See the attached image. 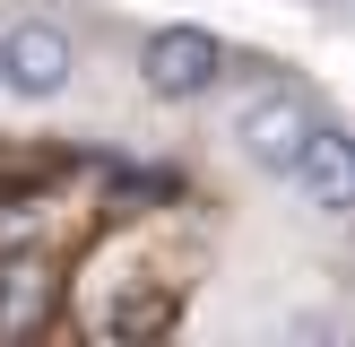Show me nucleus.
<instances>
[{"instance_id":"1","label":"nucleus","mask_w":355,"mask_h":347,"mask_svg":"<svg viewBox=\"0 0 355 347\" xmlns=\"http://www.w3.org/2000/svg\"><path fill=\"white\" fill-rule=\"evenodd\" d=\"M217 78H225V44L208 26H156L139 44V87L156 104H200Z\"/></svg>"},{"instance_id":"2","label":"nucleus","mask_w":355,"mask_h":347,"mask_svg":"<svg viewBox=\"0 0 355 347\" xmlns=\"http://www.w3.org/2000/svg\"><path fill=\"white\" fill-rule=\"evenodd\" d=\"M277 183H286L321 226H347V217H355V139L321 113V121H312V139L295 148V165L277 174Z\"/></svg>"},{"instance_id":"3","label":"nucleus","mask_w":355,"mask_h":347,"mask_svg":"<svg viewBox=\"0 0 355 347\" xmlns=\"http://www.w3.org/2000/svg\"><path fill=\"white\" fill-rule=\"evenodd\" d=\"M69 78H78V44H69V26H52V17H17V26H0V87H9V96L52 104Z\"/></svg>"},{"instance_id":"4","label":"nucleus","mask_w":355,"mask_h":347,"mask_svg":"<svg viewBox=\"0 0 355 347\" xmlns=\"http://www.w3.org/2000/svg\"><path fill=\"white\" fill-rule=\"evenodd\" d=\"M312 121H321V96H304V87H269V96L243 104L234 148L252 156L260 174H286V165H295V148L312 139Z\"/></svg>"},{"instance_id":"5","label":"nucleus","mask_w":355,"mask_h":347,"mask_svg":"<svg viewBox=\"0 0 355 347\" xmlns=\"http://www.w3.org/2000/svg\"><path fill=\"white\" fill-rule=\"evenodd\" d=\"M52 312V260L44 252H9L0 260V339H35Z\"/></svg>"},{"instance_id":"6","label":"nucleus","mask_w":355,"mask_h":347,"mask_svg":"<svg viewBox=\"0 0 355 347\" xmlns=\"http://www.w3.org/2000/svg\"><path fill=\"white\" fill-rule=\"evenodd\" d=\"M104 330L113 339H156V330H173V295H121L104 312Z\"/></svg>"}]
</instances>
